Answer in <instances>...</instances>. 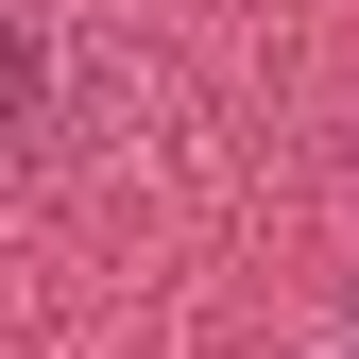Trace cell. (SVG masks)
<instances>
[{
  "label": "cell",
  "mask_w": 359,
  "mask_h": 359,
  "mask_svg": "<svg viewBox=\"0 0 359 359\" xmlns=\"http://www.w3.org/2000/svg\"><path fill=\"white\" fill-rule=\"evenodd\" d=\"M0 120H34V34L0 18Z\"/></svg>",
  "instance_id": "obj_1"
}]
</instances>
